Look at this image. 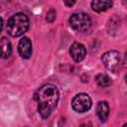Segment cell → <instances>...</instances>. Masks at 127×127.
<instances>
[{"mask_svg": "<svg viewBox=\"0 0 127 127\" xmlns=\"http://www.w3.org/2000/svg\"><path fill=\"white\" fill-rule=\"evenodd\" d=\"M55 19H56V11H55V9H51L47 13V21L48 22H53Z\"/></svg>", "mask_w": 127, "mask_h": 127, "instance_id": "7c38bea8", "label": "cell"}, {"mask_svg": "<svg viewBox=\"0 0 127 127\" xmlns=\"http://www.w3.org/2000/svg\"><path fill=\"white\" fill-rule=\"evenodd\" d=\"M101 61L108 69L116 70L120 64V55L116 51H109L102 56Z\"/></svg>", "mask_w": 127, "mask_h": 127, "instance_id": "5b68a950", "label": "cell"}, {"mask_svg": "<svg viewBox=\"0 0 127 127\" xmlns=\"http://www.w3.org/2000/svg\"><path fill=\"white\" fill-rule=\"evenodd\" d=\"M95 81L96 83L101 86V87H107V86H110L111 83H112V80L111 78L106 74V73H99L96 75L95 77Z\"/></svg>", "mask_w": 127, "mask_h": 127, "instance_id": "8fae6325", "label": "cell"}, {"mask_svg": "<svg viewBox=\"0 0 127 127\" xmlns=\"http://www.w3.org/2000/svg\"><path fill=\"white\" fill-rule=\"evenodd\" d=\"M1 50H2V58L7 59L11 56L12 53V46L10 42L6 38H1Z\"/></svg>", "mask_w": 127, "mask_h": 127, "instance_id": "30bf717a", "label": "cell"}, {"mask_svg": "<svg viewBox=\"0 0 127 127\" xmlns=\"http://www.w3.org/2000/svg\"><path fill=\"white\" fill-rule=\"evenodd\" d=\"M25 127H27V126H25Z\"/></svg>", "mask_w": 127, "mask_h": 127, "instance_id": "ac0fdd59", "label": "cell"}, {"mask_svg": "<svg viewBox=\"0 0 127 127\" xmlns=\"http://www.w3.org/2000/svg\"><path fill=\"white\" fill-rule=\"evenodd\" d=\"M69 54L74 62H81L86 55V50L82 44L73 43L69 48Z\"/></svg>", "mask_w": 127, "mask_h": 127, "instance_id": "8992f818", "label": "cell"}, {"mask_svg": "<svg viewBox=\"0 0 127 127\" xmlns=\"http://www.w3.org/2000/svg\"><path fill=\"white\" fill-rule=\"evenodd\" d=\"M69 25L77 32H86L91 27V18L84 12H75L69 18Z\"/></svg>", "mask_w": 127, "mask_h": 127, "instance_id": "3957f363", "label": "cell"}, {"mask_svg": "<svg viewBox=\"0 0 127 127\" xmlns=\"http://www.w3.org/2000/svg\"><path fill=\"white\" fill-rule=\"evenodd\" d=\"M91 98L86 93H78L71 100V106L74 111L82 113L90 109L91 107Z\"/></svg>", "mask_w": 127, "mask_h": 127, "instance_id": "277c9868", "label": "cell"}, {"mask_svg": "<svg viewBox=\"0 0 127 127\" xmlns=\"http://www.w3.org/2000/svg\"><path fill=\"white\" fill-rule=\"evenodd\" d=\"M18 51L22 58L29 59L32 55V43L29 38L24 37L20 40L18 45Z\"/></svg>", "mask_w": 127, "mask_h": 127, "instance_id": "52a82bcc", "label": "cell"}, {"mask_svg": "<svg viewBox=\"0 0 127 127\" xmlns=\"http://www.w3.org/2000/svg\"><path fill=\"white\" fill-rule=\"evenodd\" d=\"M124 65L127 66V52H126V54H125V58H124Z\"/></svg>", "mask_w": 127, "mask_h": 127, "instance_id": "9a60e30c", "label": "cell"}, {"mask_svg": "<svg viewBox=\"0 0 127 127\" xmlns=\"http://www.w3.org/2000/svg\"><path fill=\"white\" fill-rule=\"evenodd\" d=\"M35 98L38 103L39 114L43 119H46L51 115L58 104L60 98L59 89L54 84H45L39 88Z\"/></svg>", "mask_w": 127, "mask_h": 127, "instance_id": "6da1fadb", "label": "cell"}, {"mask_svg": "<svg viewBox=\"0 0 127 127\" xmlns=\"http://www.w3.org/2000/svg\"><path fill=\"white\" fill-rule=\"evenodd\" d=\"M112 6L111 1H103V0H94L91 2V7L95 12H104Z\"/></svg>", "mask_w": 127, "mask_h": 127, "instance_id": "9c48e42d", "label": "cell"}, {"mask_svg": "<svg viewBox=\"0 0 127 127\" xmlns=\"http://www.w3.org/2000/svg\"><path fill=\"white\" fill-rule=\"evenodd\" d=\"M97 115L101 122H105L109 115V106L106 101H99L96 107Z\"/></svg>", "mask_w": 127, "mask_h": 127, "instance_id": "ba28073f", "label": "cell"}, {"mask_svg": "<svg viewBox=\"0 0 127 127\" xmlns=\"http://www.w3.org/2000/svg\"><path fill=\"white\" fill-rule=\"evenodd\" d=\"M29 29V18L23 13L13 15L7 22L6 31L11 37H20Z\"/></svg>", "mask_w": 127, "mask_h": 127, "instance_id": "7a4b0ae2", "label": "cell"}, {"mask_svg": "<svg viewBox=\"0 0 127 127\" xmlns=\"http://www.w3.org/2000/svg\"><path fill=\"white\" fill-rule=\"evenodd\" d=\"M79 127H91V125H90L89 123H83V124H81Z\"/></svg>", "mask_w": 127, "mask_h": 127, "instance_id": "5bb4252c", "label": "cell"}, {"mask_svg": "<svg viewBox=\"0 0 127 127\" xmlns=\"http://www.w3.org/2000/svg\"><path fill=\"white\" fill-rule=\"evenodd\" d=\"M123 127H127V123H126V124H125V125H124Z\"/></svg>", "mask_w": 127, "mask_h": 127, "instance_id": "e0dca14e", "label": "cell"}, {"mask_svg": "<svg viewBox=\"0 0 127 127\" xmlns=\"http://www.w3.org/2000/svg\"><path fill=\"white\" fill-rule=\"evenodd\" d=\"M125 80H126V82H127V74H126V76H125Z\"/></svg>", "mask_w": 127, "mask_h": 127, "instance_id": "2e32d148", "label": "cell"}, {"mask_svg": "<svg viewBox=\"0 0 127 127\" xmlns=\"http://www.w3.org/2000/svg\"><path fill=\"white\" fill-rule=\"evenodd\" d=\"M64 4H65L66 6H72V5L74 4V1H71V2H67V1H65Z\"/></svg>", "mask_w": 127, "mask_h": 127, "instance_id": "4fadbf2b", "label": "cell"}]
</instances>
